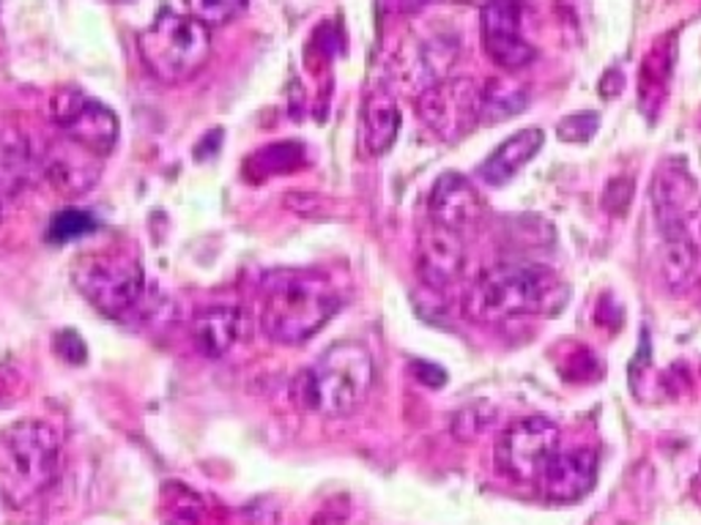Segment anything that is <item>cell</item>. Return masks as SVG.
Returning <instances> with one entry per match:
<instances>
[{"label":"cell","mask_w":701,"mask_h":525,"mask_svg":"<svg viewBox=\"0 0 701 525\" xmlns=\"http://www.w3.org/2000/svg\"><path fill=\"white\" fill-rule=\"evenodd\" d=\"M401 131V105L389 88H373L362 107V137L373 157H384Z\"/></svg>","instance_id":"16"},{"label":"cell","mask_w":701,"mask_h":525,"mask_svg":"<svg viewBox=\"0 0 701 525\" xmlns=\"http://www.w3.org/2000/svg\"><path fill=\"white\" fill-rule=\"evenodd\" d=\"M39 167L56 192L75 197L88 192L99 181L102 157H97V153H91L88 148L77 146L75 140L61 135V140L52 142L45 157L39 159Z\"/></svg>","instance_id":"13"},{"label":"cell","mask_w":701,"mask_h":525,"mask_svg":"<svg viewBox=\"0 0 701 525\" xmlns=\"http://www.w3.org/2000/svg\"><path fill=\"white\" fill-rule=\"evenodd\" d=\"M669 71L671 58L663 56V50H652V56L644 61V69H641V105H646L650 93H652L650 110H655V107L661 105V97L667 93Z\"/></svg>","instance_id":"23"},{"label":"cell","mask_w":701,"mask_h":525,"mask_svg":"<svg viewBox=\"0 0 701 525\" xmlns=\"http://www.w3.org/2000/svg\"><path fill=\"white\" fill-rule=\"evenodd\" d=\"M417 112L438 140L455 142L483 123V88L472 77H447L419 93Z\"/></svg>","instance_id":"7"},{"label":"cell","mask_w":701,"mask_h":525,"mask_svg":"<svg viewBox=\"0 0 701 525\" xmlns=\"http://www.w3.org/2000/svg\"><path fill=\"white\" fill-rule=\"evenodd\" d=\"M560 452V427L549 416H526L498 438V468L515 482H540L549 459Z\"/></svg>","instance_id":"9"},{"label":"cell","mask_w":701,"mask_h":525,"mask_svg":"<svg viewBox=\"0 0 701 525\" xmlns=\"http://www.w3.org/2000/svg\"><path fill=\"white\" fill-rule=\"evenodd\" d=\"M50 118L63 137L107 157L118 142V118L110 107L88 97L82 88H61L50 101Z\"/></svg>","instance_id":"8"},{"label":"cell","mask_w":701,"mask_h":525,"mask_svg":"<svg viewBox=\"0 0 701 525\" xmlns=\"http://www.w3.org/2000/svg\"><path fill=\"white\" fill-rule=\"evenodd\" d=\"M71 283L97 313L124 318L140 304L146 274L138 255L127 247H102L82 252L71 266Z\"/></svg>","instance_id":"5"},{"label":"cell","mask_w":701,"mask_h":525,"mask_svg":"<svg viewBox=\"0 0 701 525\" xmlns=\"http://www.w3.org/2000/svg\"><path fill=\"white\" fill-rule=\"evenodd\" d=\"M466 266V247L461 232L427 222L417 241V274L431 290H444L457 283Z\"/></svg>","instance_id":"12"},{"label":"cell","mask_w":701,"mask_h":525,"mask_svg":"<svg viewBox=\"0 0 701 525\" xmlns=\"http://www.w3.org/2000/svg\"><path fill=\"white\" fill-rule=\"evenodd\" d=\"M140 56L159 82L178 86L204 69L211 56V33L204 22L178 11H162L140 36Z\"/></svg>","instance_id":"6"},{"label":"cell","mask_w":701,"mask_h":525,"mask_svg":"<svg viewBox=\"0 0 701 525\" xmlns=\"http://www.w3.org/2000/svg\"><path fill=\"white\" fill-rule=\"evenodd\" d=\"M93 228H97V222L91 219V214L77 211V208H67V211L52 217L50 238L56 244H69V241H77V238L88 236Z\"/></svg>","instance_id":"24"},{"label":"cell","mask_w":701,"mask_h":525,"mask_svg":"<svg viewBox=\"0 0 701 525\" xmlns=\"http://www.w3.org/2000/svg\"><path fill=\"white\" fill-rule=\"evenodd\" d=\"M600 129V118L595 112H575V116L562 118L560 127H556V135L564 142H586L595 137V131Z\"/></svg>","instance_id":"25"},{"label":"cell","mask_w":701,"mask_h":525,"mask_svg":"<svg viewBox=\"0 0 701 525\" xmlns=\"http://www.w3.org/2000/svg\"><path fill=\"white\" fill-rule=\"evenodd\" d=\"M524 9L519 0H488L483 6V44L488 58L502 69H526L537 58V50L521 33Z\"/></svg>","instance_id":"10"},{"label":"cell","mask_w":701,"mask_h":525,"mask_svg":"<svg viewBox=\"0 0 701 525\" xmlns=\"http://www.w3.org/2000/svg\"><path fill=\"white\" fill-rule=\"evenodd\" d=\"M529 105V91L524 86L504 80H491L483 88V123H502L521 116Z\"/></svg>","instance_id":"21"},{"label":"cell","mask_w":701,"mask_h":525,"mask_svg":"<svg viewBox=\"0 0 701 525\" xmlns=\"http://www.w3.org/2000/svg\"><path fill=\"white\" fill-rule=\"evenodd\" d=\"M595 470L598 459L595 452L590 449H573V452H556L549 459V465L540 474V487L549 501L556 504H573V501L584 498L586 493L595 487Z\"/></svg>","instance_id":"15"},{"label":"cell","mask_w":701,"mask_h":525,"mask_svg":"<svg viewBox=\"0 0 701 525\" xmlns=\"http://www.w3.org/2000/svg\"><path fill=\"white\" fill-rule=\"evenodd\" d=\"M699 200V189L688 167L677 159L663 162L652 181V211L663 238L688 236V219Z\"/></svg>","instance_id":"11"},{"label":"cell","mask_w":701,"mask_h":525,"mask_svg":"<svg viewBox=\"0 0 701 525\" xmlns=\"http://www.w3.org/2000/svg\"><path fill=\"white\" fill-rule=\"evenodd\" d=\"M661 274L667 279L669 290H674V294H688L697 285L699 252L693 247L691 236L663 238Z\"/></svg>","instance_id":"20"},{"label":"cell","mask_w":701,"mask_h":525,"mask_svg":"<svg viewBox=\"0 0 701 525\" xmlns=\"http://www.w3.org/2000/svg\"><path fill=\"white\" fill-rule=\"evenodd\" d=\"M61 468V435L41 419H22L0 429V495L26 506L50 491Z\"/></svg>","instance_id":"4"},{"label":"cell","mask_w":701,"mask_h":525,"mask_svg":"<svg viewBox=\"0 0 701 525\" xmlns=\"http://www.w3.org/2000/svg\"><path fill=\"white\" fill-rule=\"evenodd\" d=\"M567 290L549 268L498 262L477 277L466 294V315L477 324H502L524 315L560 309Z\"/></svg>","instance_id":"2"},{"label":"cell","mask_w":701,"mask_h":525,"mask_svg":"<svg viewBox=\"0 0 701 525\" xmlns=\"http://www.w3.org/2000/svg\"><path fill=\"white\" fill-rule=\"evenodd\" d=\"M39 165L33 148L22 131H0V200L17 197L31 184V176Z\"/></svg>","instance_id":"19"},{"label":"cell","mask_w":701,"mask_h":525,"mask_svg":"<svg viewBox=\"0 0 701 525\" xmlns=\"http://www.w3.org/2000/svg\"><path fill=\"white\" fill-rule=\"evenodd\" d=\"M480 429H485V416L480 414L477 405H474V408L461 410V414L455 416V422H453V433L457 435V438L468 440V438H474V435H477Z\"/></svg>","instance_id":"27"},{"label":"cell","mask_w":701,"mask_h":525,"mask_svg":"<svg viewBox=\"0 0 701 525\" xmlns=\"http://www.w3.org/2000/svg\"><path fill=\"white\" fill-rule=\"evenodd\" d=\"M545 135L543 129H521L515 131L510 140H504L496 151L485 159L483 167H480V176H483L485 184L491 187H504L507 181H513L521 172V167H526L543 148Z\"/></svg>","instance_id":"17"},{"label":"cell","mask_w":701,"mask_h":525,"mask_svg":"<svg viewBox=\"0 0 701 525\" xmlns=\"http://www.w3.org/2000/svg\"><path fill=\"white\" fill-rule=\"evenodd\" d=\"M241 334V313L236 307H206L195 313L192 318V339L198 350L209 359H219L236 345Z\"/></svg>","instance_id":"18"},{"label":"cell","mask_w":701,"mask_h":525,"mask_svg":"<svg viewBox=\"0 0 701 525\" xmlns=\"http://www.w3.org/2000/svg\"><path fill=\"white\" fill-rule=\"evenodd\" d=\"M485 202L480 197L477 187L461 172H444L433 184L431 197H427V214L431 222L442 225L455 232H463L483 219Z\"/></svg>","instance_id":"14"},{"label":"cell","mask_w":701,"mask_h":525,"mask_svg":"<svg viewBox=\"0 0 701 525\" xmlns=\"http://www.w3.org/2000/svg\"><path fill=\"white\" fill-rule=\"evenodd\" d=\"M631 197H633V181L631 178H614V181L605 187L603 195V206L609 214H625L628 206H631Z\"/></svg>","instance_id":"26"},{"label":"cell","mask_w":701,"mask_h":525,"mask_svg":"<svg viewBox=\"0 0 701 525\" xmlns=\"http://www.w3.org/2000/svg\"><path fill=\"white\" fill-rule=\"evenodd\" d=\"M376 367L362 343H335L296 378V399L324 419H346L373 389Z\"/></svg>","instance_id":"3"},{"label":"cell","mask_w":701,"mask_h":525,"mask_svg":"<svg viewBox=\"0 0 701 525\" xmlns=\"http://www.w3.org/2000/svg\"><path fill=\"white\" fill-rule=\"evenodd\" d=\"M414 369H417V378L425 380L427 386H444V380H447V375L442 373V367H433V364L417 361L414 364Z\"/></svg>","instance_id":"28"},{"label":"cell","mask_w":701,"mask_h":525,"mask_svg":"<svg viewBox=\"0 0 701 525\" xmlns=\"http://www.w3.org/2000/svg\"><path fill=\"white\" fill-rule=\"evenodd\" d=\"M340 313V294L313 268H277L260 283V328L277 345H305Z\"/></svg>","instance_id":"1"},{"label":"cell","mask_w":701,"mask_h":525,"mask_svg":"<svg viewBox=\"0 0 701 525\" xmlns=\"http://www.w3.org/2000/svg\"><path fill=\"white\" fill-rule=\"evenodd\" d=\"M187 14L204 22L206 28H219L234 22L247 9V0H184Z\"/></svg>","instance_id":"22"},{"label":"cell","mask_w":701,"mask_h":525,"mask_svg":"<svg viewBox=\"0 0 701 525\" xmlns=\"http://www.w3.org/2000/svg\"><path fill=\"white\" fill-rule=\"evenodd\" d=\"M414 3H419V0H403V6H414Z\"/></svg>","instance_id":"29"}]
</instances>
